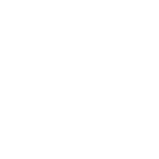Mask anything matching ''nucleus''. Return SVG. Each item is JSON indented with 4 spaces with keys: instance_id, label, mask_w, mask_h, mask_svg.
<instances>
[]
</instances>
